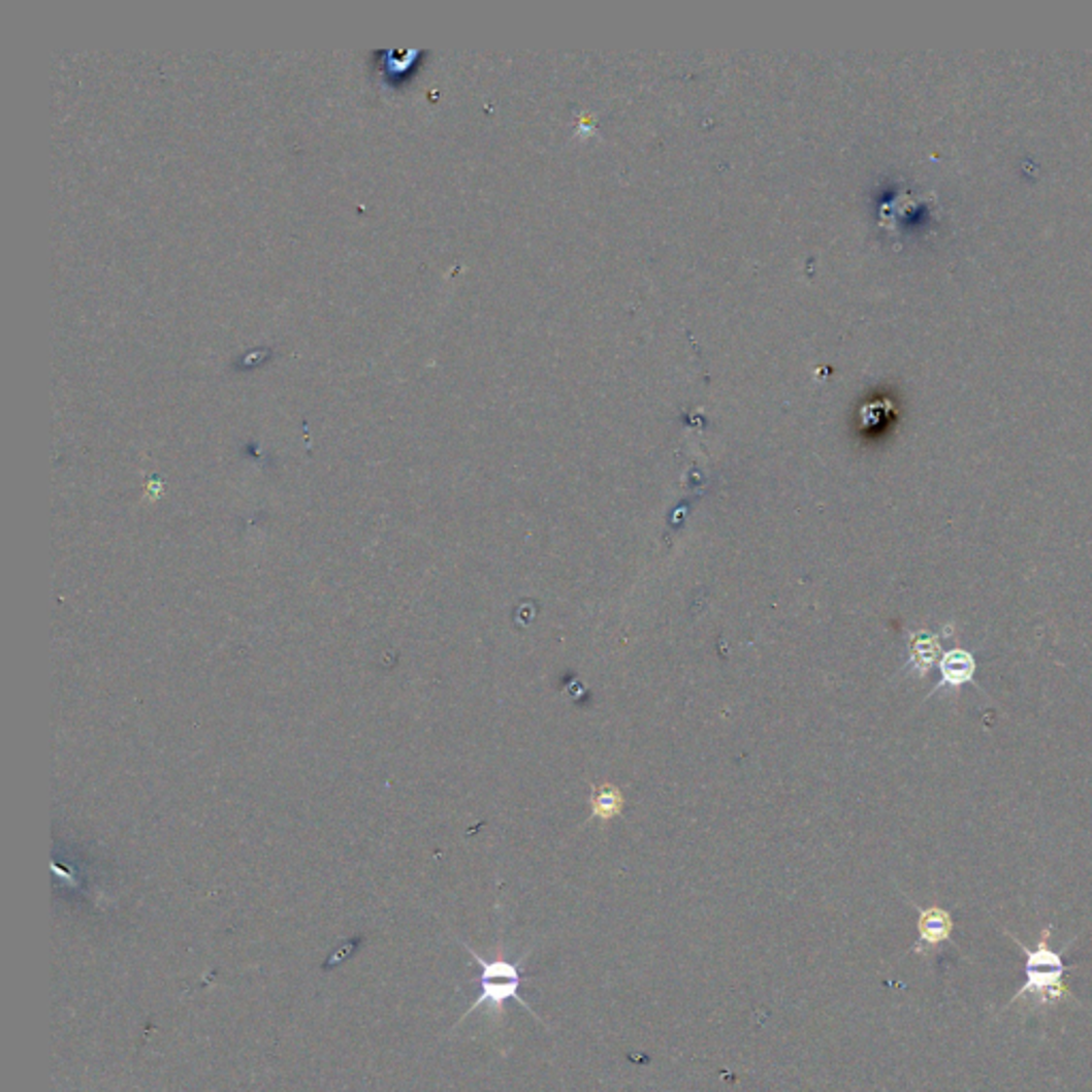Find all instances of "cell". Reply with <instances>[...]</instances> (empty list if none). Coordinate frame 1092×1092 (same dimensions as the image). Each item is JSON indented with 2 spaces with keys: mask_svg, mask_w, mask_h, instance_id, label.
I'll use <instances>...</instances> for the list:
<instances>
[{
  "mask_svg": "<svg viewBox=\"0 0 1092 1092\" xmlns=\"http://www.w3.org/2000/svg\"><path fill=\"white\" fill-rule=\"evenodd\" d=\"M909 664L907 668H913L920 677H926L928 670L933 668L941 660V642L935 634L926 630L911 632L909 634Z\"/></svg>",
  "mask_w": 1092,
  "mask_h": 1092,
  "instance_id": "cell-5",
  "label": "cell"
},
{
  "mask_svg": "<svg viewBox=\"0 0 1092 1092\" xmlns=\"http://www.w3.org/2000/svg\"><path fill=\"white\" fill-rule=\"evenodd\" d=\"M465 950H468V954L472 956V960L476 962V965L480 967V973H478V990L480 992H478L476 1001L472 1003V1007H468V1011L461 1016V1020H465L470 1014L483 1009V1007H487L493 1016H500L508 1001H515L525 1011H529L536 1020L544 1022L529 1007V1003L521 997V986L525 982V977H523V962L508 960L504 954H497L495 958H485V956H480L478 952H474L468 945H465Z\"/></svg>",
  "mask_w": 1092,
  "mask_h": 1092,
  "instance_id": "cell-2",
  "label": "cell"
},
{
  "mask_svg": "<svg viewBox=\"0 0 1092 1092\" xmlns=\"http://www.w3.org/2000/svg\"><path fill=\"white\" fill-rule=\"evenodd\" d=\"M1009 937L1014 939V943L1024 954V984L1020 986V990L1007 1001V1005L1003 1009H1009L1016 1003L1024 1001V1003L1031 1005V1009L1043 1014V1011L1052 1009L1054 1005H1058V1003H1073V1005L1080 1003L1075 994L1065 984V975L1073 967L1065 965L1063 954L1073 945V941L1067 943L1065 948H1061L1058 952H1054L1050 948L1052 924H1048L1041 930L1037 945L1033 950L1026 948L1016 935L1009 933Z\"/></svg>",
  "mask_w": 1092,
  "mask_h": 1092,
  "instance_id": "cell-1",
  "label": "cell"
},
{
  "mask_svg": "<svg viewBox=\"0 0 1092 1092\" xmlns=\"http://www.w3.org/2000/svg\"><path fill=\"white\" fill-rule=\"evenodd\" d=\"M913 907L918 909V941L913 945V952L922 956L935 954L943 943L952 939L954 918L948 909L939 905H930L924 909L918 905Z\"/></svg>",
  "mask_w": 1092,
  "mask_h": 1092,
  "instance_id": "cell-3",
  "label": "cell"
},
{
  "mask_svg": "<svg viewBox=\"0 0 1092 1092\" xmlns=\"http://www.w3.org/2000/svg\"><path fill=\"white\" fill-rule=\"evenodd\" d=\"M623 809V796L613 785H600L591 794V815L598 820H613Z\"/></svg>",
  "mask_w": 1092,
  "mask_h": 1092,
  "instance_id": "cell-6",
  "label": "cell"
},
{
  "mask_svg": "<svg viewBox=\"0 0 1092 1092\" xmlns=\"http://www.w3.org/2000/svg\"><path fill=\"white\" fill-rule=\"evenodd\" d=\"M975 670H977V662L967 649H952V651H948L939 660L941 679L933 687V692H930V696L937 694L939 689H945V687L958 689V687L967 685V683H975V679H973Z\"/></svg>",
  "mask_w": 1092,
  "mask_h": 1092,
  "instance_id": "cell-4",
  "label": "cell"
}]
</instances>
